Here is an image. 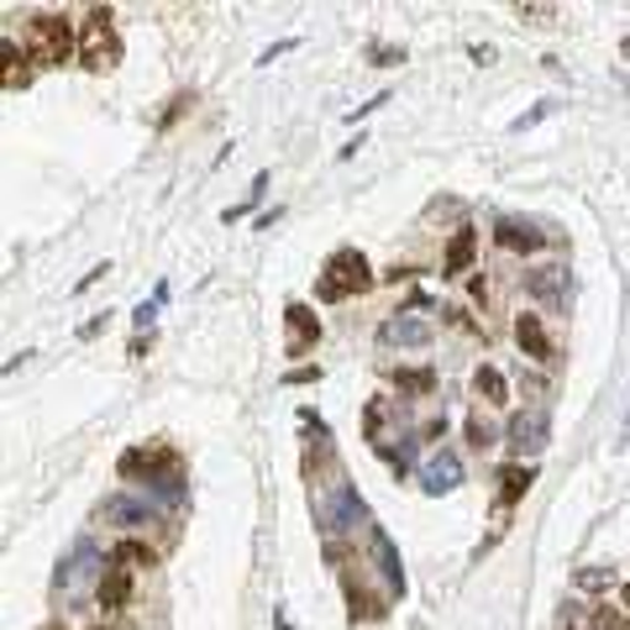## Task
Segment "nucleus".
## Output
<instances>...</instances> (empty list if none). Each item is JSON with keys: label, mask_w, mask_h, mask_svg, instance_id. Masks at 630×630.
<instances>
[{"label": "nucleus", "mask_w": 630, "mask_h": 630, "mask_svg": "<svg viewBox=\"0 0 630 630\" xmlns=\"http://www.w3.org/2000/svg\"><path fill=\"white\" fill-rule=\"evenodd\" d=\"M437 384V373L431 368H415V373H400V389H410V394H431Z\"/></svg>", "instance_id": "aec40b11"}, {"label": "nucleus", "mask_w": 630, "mask_h": 630, "mask_svg": "<svg viewBox=\"0 0 630 630\" xmlns=\"http://www.w3.org/2000/svg\"><path fill=\"white\" fill-rule=\"evenodd\" d=\"M126 605H132V567L105 562V573H100V609L116 615V609H126Z\"/></svg>", "instance_id": "0eeeda50"}, {"label": "nucleus", "mask_w": 630, "mask_h": 630, "mask_svg": "<svg viewBox=\"0 0 630 630\" xmlns=\"http://www.w3.org/2000/svg\"><path fill=\"white\" fill-rule=\"evenodd\" d=\"M43 630H64V626H43Z\"/></svg>", "instance_id": "b1692460"}, {"label": "nucleus", "mask_w": 630, "mask_h": 630, "mask_svg": "<svg viewBox=\"0 0 630 630\" xmlns=\"http://www.w3.org/2000/svg\"><path fill=\"white\" fill-rule=\"evenodd\" d=\"M468 437H473V447H494V426H488L484 415H473V420H468Z\"/></svg>", "instance_id": "412c9836"}, {"label": "nucleus", "mask_w": 630, "mask_h": 630, "mask_svg": "<svg viewBox=\"0 0 630 630\" xmlns=\"http://www.w3.org/2000/svg\"><path fill=\"white\" fill-rule=\"evenodd\" d=\"M473 394H479V400H484V405H505V373H499V368H479V373H473Z\"/></svg>", "instance_id": "dca6fc26"}, {"label": "nucleus", "mask_w": 630, "mask_h": 630, "mask_svg": "<svg viewBox=\"0 0 630 630\" xmlns=\"http://www.w3.org/2000/svg\"><path fill=\"white\" fill-rule=\"evenodd\" d=\"M562 279H567L562 268H536L526 284H531V294H541V300H562Z\"/></svg>", "instance_id": "a211bd4d"}, {"label": "nucleus", "mask_w": 630, "mask_h": 630, "mask_svg": "<svg viewBox=\"0 0 630 630\" xmlns=\"http://www.w3.org/2000/svg\"><path fill=\"white\" fill-rule=\"evenodd\" d=\"M599 630H630V615L626 609H605V615H599Z\"/></svg>", "instance_id": "4be33fe9"}, {"label": "nucleus", "mask_w": 630, "mask_h": 630, "mask_svg": "<svg viewBox=\"0 0 630 630\" xmlns=\"http://www.w3.org/2000/svg\"><path fill=\"white\" fill-rule=\"evenodd\" d=\"M111 526H147L153 520V505L147 499H132V494H116V499H105V509H100Z\"/></svg>", "instance_id": "9b49d317"}, {"label": "nucleus", "mask_w": 630, "mask_h": 630, "mask_svg": "<svg viewBox=\"0 0 630 630\" xmlns=\"http://www.w3.org/2000/svg\"><path fill=\"white\" fill-rule=\"evenodd\" d=\"M515 341L531 352V358H541V363H552V337H547V326H541V315H520L515 320Z\"/></svg>", "instance_id": "f8f14e48"}, {"label": "nucleus", "mask_w": 630, "mask_h": 630, "mask_svg": "<svg viewBox=\"0 0 630 630\" xmlns=\"http://www.w3.org/2000/svg\"><path fill=\"white\" fill-rule=\"evenodd\" d=\"M111 562H122V567H153V547H143V541H122L116 552H111Z\"/></svg>", "instance_id": "6ab92c4d"}, {"label": "nucleus", "mask_w": 630, "mask_h": 630, "mask_svg": "<svg viewBox=\"0 0 630 630\" xmlns=\"http://www.w3.org/2000/svg\"><path fill=\"white\" fill-rule=\"evenodd\" d=\"M284 320H290V341H284V352H290V358H305L315 341H320V320H315V311L311 305H290Z\"/></svg>", "instance_id": "423d86ee"}, {"label": "nucleus", "mask_w": 630, "mask_h": 630, "mask_svg": "<svg viewBox=\"0 0 630 630\" xmlns=\"http://www.w3.org/2000/svg\"><path fill=\"white\" fill-rule=\"evenodd\" d=\"M384 341H400V347H426L431 341V326L426 320H415V315H405V320H384V331H379Z\"/></svg>", "instance_id": "4468645a"}, {"label": "nucleus", "mask_w": 630, "mask_h": 630, "mask_svg": "<svg viewBox=\"0 0 630 630\" xmlns=\"http://www.w3.org/2000/svg\"><path fill=\"white\" fill-rule=\"evenodd\" d=\"M122 479L126 484H143L153 488V494H164L169 505H179L184 499V462H179V452L173 447H132V452H122Z\"/></svg>", "instance_id": "f257e3e1"}, {"label": "nucleus", "mask_w": 630, "mask_h": 630, "mask_svg": "<svg viewBox=\"0 0 630 630\" xmlns=\"http://www.w3.org/2000/svg\"><path fill=\"white\" fill-rule=\"evenodd\" d=\"M458 484H462V462H458V452H437V458L420 468V488H426V494H452Z\"/></svg>", "instance_id": "6e6552de"}, {"label": "nucleus", "mask_w": 630, "mask_h": 630, "mask_svg": "<svg viewBox=\"0 0 630 630\" xmlns=\"http://www.w3.org/2000/svg\"><path fill=\"white\" fill-rule=\"evenodd\" d=\"M552 441V415L547 410H520V415H509V447L526 458V452H541Z\"/></svg>", "instance_id": "39448f33"}, {"label": "nucleus", "mask_w": 630, "mask_h": 630, "mask_svg": "<svg viewBox=\"0 0 630 630\" xmlns=\"http://www.w3.org/2000/svg\"><path fill=\"white\" fill-rule=\"evenodd\" d=\"M494 243L509 247V252H536V247L547 243L541 232H536L531 221H520V216H505L499 226H494Z\"/></svg>", "instance_id": "9d476101"}, {"label": "nucleus", "mask_w": 630, "mask_h": 630, "mask_svg": "<svg viewBox=\"0 0 630 630\" xmlns=\"http://www.w3.org/2000/svg\"><path fill=\"white\" fill-rule=\"evenodd\" d=\"M473 252H479V237H473V232H458L452 247H447V258H441V273H468Z\"/></svg>", "instance_id": "2eb2a0df"}, {"label": "nucleus", "mask_w": 630, "mask_h": 630, "mask_svg": "<svg viewBox=\"0 0 630 630\" xmlns=\"http://www.w3.org/2000/svg\"><path fill=\"white\" fill-rule=\"evenodd\" d=\"M626 609H630V583H626Z\"/></svg>", "instance_id": "5701e85b"}, {"label": "nucleus", "mask_w": 630, "mask_h": 630, "mask_svg": "<svg viewBox=\"0 0 630 630\" xmlns=\"http://www.w3.org/2000/svg\"><path fill=\"white\" fill-rule=\"evenodd\" d=\"M79 64L90 74H105L122 64V37H116V26H111V11L95 5L90 11V22H85V37H79Z\"/></svg>", "instance_id": "20e7f679"}, {"label": "nucleus", "mask_w": 630, "mask_h": 630, "mask_svg": "<svg viewBox=\"0 0 630 630\" xmlns=\"http://www.w3.org/2000/svg\"><path fill=\"white\" fill-rule=\"evenodd\" d=\"M373 284V273H368V258L358 247H341L326 258L320 268V279H315V294L326 300V305H337V300H352V294H363Z\"/></svg>", "instance_id": "f03ea898"}, {"label": "nucleus", "mask_w": 630, "mask_h": 630, "mask_svg": "<svg viewBox=\"0 0 630 630\" xmlns=\"http://www.w3.org/2000/svg\"><path fill=\"white\" fill-rule=\"evenodd\" d=\"M531 468H520V462H515V468H505V473H499V505H515V499H520V494H526V488H531Z\"/></svg>", "instance_id": "f3484780"}, {"label": "nucleus", "mask_w": 630, "mask_h": 630, "mask_svg": "<svg viewBox=\"0 0 630 630\" xmlns=\"http://www.w3.org/2000/svg\"><path fill=\"white\" fill-rule=\"evenodd\" d=\"M0 58H5V69H0V85H5V90H26V85H32V58H26V53L11 43V37L0 43Z\"/></svg>", "instance_id": "ddd939ff"}, {"label": "nucleus", "mask_w": 630, "mask_h": 630, "mask_svg": "<svg viewBox=\"0 0 630 630\" xmlns=\"http://www.w3.org/2000/svg\"><path fill=\"white\" fill-rule=\"evenodd\" d=\"M69 53H74V32L64 16H53V11L32 16V26H26V58H32V64L58 69V64H69Z\"/></svg>", "instance_id": "7ed1b4c3"}, {"label": "nucleus", "mask_w": 630, "mask_h": 630, "mask_svg": "<svg viewBox=\"0 0 630 630\" xmlns=\"http://www.w3.org/2000/svg\"><path fill=\"white\" fill-rule=\"evenodd\" d=\"M95 541H74L69 562H58V588H79V583H90V573H95Z\"/></svg>", "instance_id": "1a4fd4ad"}]
</instances>
